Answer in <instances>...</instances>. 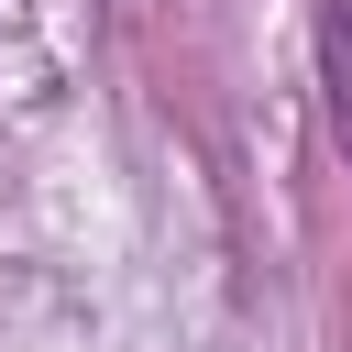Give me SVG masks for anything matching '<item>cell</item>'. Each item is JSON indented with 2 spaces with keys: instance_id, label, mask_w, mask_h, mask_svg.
I'll return each mask as SVG.
<instances>
[{
  "instance_id": "cell-1",
  "label": "cell",
  "mask_w": 352,
  "mask_h": 352,
  "mask_svg": "<svg viewBox=\"0 0 352 352\" xmlns=\"http://www.w3.org/2000/svg\"><path fill=\"white\" fill-rule=\"evenodd\" d=\"M308 44H319V110H330V143H341V165H352V0H319Z\"/></svg>"
}]
</instances>
